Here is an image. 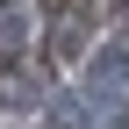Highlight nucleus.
<instances>
[{"mask_svg":"<svg viewBox=\"0 0 129 129\" xmlns=\"http://www.w3.org/2000/svg\"><path fill=\"white\" fill-rule=\"evenodd\" d=\"M86 129H129V101H93L86 108Z\"/></svg>","mask_w":129,"mask_h":129,"instance_id":"20e7f679","label":"nucleus"},{"mask_svg":"<svg viewBox=\"0 0 129 129\" xmlns=\"http://www.w3.org/2000/svg\"><path fill=\"white\" fill-rule=\"evenodd\" d=\"M86 22H93V7H64V14H57V36H50V43H57V57H72V50H79Z\"/></svg>","mask_w":129,"mask_h":129,"instance_id":"7ed1b4c3","label":"nucleus"},{"mask_svg":"<svg viewBox=\"0 0 129 129\" xmlns=\"http://www.w3.org/2000/svg\"><path fill=\"white\" fill-rule=\"evenodd\" d=\"M22 29H29V7L22 0H0V57L22 50Z\"/></svg>","mask_w":129,"mask_h":129,"instance_id":"f03ea898","label":"nucleus"},{"mask_svg":"<svg viewBox=\"0 0 129 129\" xmlns=\"http://www.w3.org/2000/svg\"><path fill=\"white\" fill-rule=\"evenodd\" d=\"M36 101H43V72L36 64H7V72H0V108L22 115V108H36Z\"/></svg>","mask_w":129,"mask_h":129,"instance_id":"f257e3e1","label":"nucleus"},{"mask_svg":"<svg viewBox=\"0 0 129 129\" xmlns=\"http://www.w3.org/2000/svg\"><path fill=\"white\" fill-rule=\"evenodd\" d=\"M93 72H101V79H129V43H108V57L93 64Z\"/></svg>","mask_w":129,"mask_h":129,"instance_id":"39448f33","label":"nucleus"}]
</instances>
